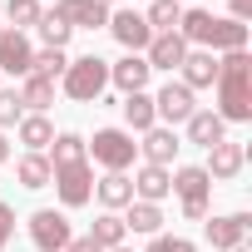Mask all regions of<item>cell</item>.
Segmentation results:
<instances>
[{
    "instance_id": "cell-33",
    "label": "cell",
    "mask_w": 252,
    "mask_h": 252,
    "mask_svg": "<svg viewBox=\"0 0 252 252\" xmlns=\"http://www.w3.org/2000/svg\"><path fill=\"white\" fill-rule=\"evenodd\" d=\"M144 252H198V247H193L188 237H163V232H158V237H154Z\"/></svg>"
},
{
    "instance_id": "cell-2",
    "label": "cell",
    "mask_w": 252,
    "mask_h": 252,
    "mask_svg": "<svg viewBox=\"0 0 252 252\" xmlns=\"http://www.w3.org/2000/svg\"><path fill=\"white\" fill-rule=\"evenodd\" d=\"M178 35L188 40V50H208V55H232V50H247V25L227 20V15H213V10H183L178 20Z\"/></svg>"
},
{
    "instance_id": "cell-20",
    "label": "cell",
    "mask_w": 252,
    "mask_h": 252,
    "mask_svg": "<svg viewBox=\"0 0 252 252\" xmlns=\"http://www.w3.org/2000/svg\"><path fill=\"white\" fill-rule=\"evenodd\" d=\"M94 198L104 203V213H119V208L134 203V183L124 173H104V178H94Z\"/></svg>"
},
{
    "instance_id": "cell-26",
    "label": "cell",
    "mask_w": 252,
    "mask_h": 252,
    "mask_svg": "<svg viewBox=\"0 0 252 252\" xmlns=\"http://www.w3.org/2000/svg\"><path fill=\"white\" fill-rule=\"evenodd\" d=\"M124 227H134V232H144V237H158V227H163V208L158 203H129V218H124Z\"/></svg>"
},
{
    "instance_id": "cell-15",
    "label": "cell",
    "mask_w": 252,
    "mask_h": 252,
    "mask_svg": "<svg viewBox=\"0 0 252 252\" xmlns=\"http://www.w3.org/2000/svg\"><path fill=\"white\" fill-rule=\"evenodd\" d=\"M149 74H154V69H149L144 55H124L119 64H109V84L124 89V94H144V89H149Z\"/></svg>"
},
{
    "instance_id": "cell-19",
    "label": "cell",
    "mask_w": 252,
    "mask_h": 252,
    "mask_svg": "<svg viewBox=\"0 0 252 252\" xmlns=\"http://www.w3.org/2000/svg\"><path fill=\"white\" fill-rule=\"evenodd\" d=\"M222 139H227V124L218 119V109H193V114H188V144L213 149V144H222Z\"/></svg>"
},
{
    "instance_id": "cell-9",
    "label": "cell",
    "mask_w": 252,
    "mask_h": 252,
    "mask_svg": "<svg viewBox=\"0 0 252 252\" xmlns=\"http://www.w3.org/2000/svg\"><path fill=\"white\" fill-rule=\"evenodd\" d=\"M203 232H208V242H213L218 252H237V247L247 242V232H252V213H227V218H213V222H203Z\"/></svg>"
},
{
    "instance_id": "cell-11",
    "label": "cell",
    "mask_w": 252,
    "mask_h": 252,
    "mask_svg": "<svg viewBox=\"0 0 252 252\" xmlns=\"http://www.w3.org/2000/svg\"><path fill=\"white\" fill-rule=\"evenodd\" d=\"M55 15L69 30H99V25H109V5H99V0H55Z\"/></svg>"
},
{
    "instance_id": "cell-13",
    "label": "cell",
    "mask_w": 252,
    "mask_h": 252,
    "mask_svg": "<svg viewBox=\"0 0 252 252\" xmlns=\"http://www.w3.org/2000/svg\"><path fill=\"white\" fill-rule=\"evenodd\" d=\"M242 163H247V149L222 139V144H213V149H208V163H203V173H208L213 183H227V178H237V173H242Z\"/></svg>"
},
{
    "instance_id": "cell-24",
    "label": "cell",
    "mask_w": 252,
    "mask_h": 252,
    "mask_svg": "<svg viewBox=\"0 0 252 252\" xmlns=\"http://www.w3.org/2000/svg\"><path fill=\"white\" fill-rule=\"evenodd\" d=\"M20 104H25L30 114H45V109L55 104V79H45V74H25V84H20Z\"/></svg>"
},
{
    "instance_id": "cell-23",
    "label": "cell",
    "mask_w": 252,
    "mask_h": 252,
    "mask_svg": "<svg viewBox=\"0 0 252 252\" xmlns=\"http://www.w3.org/2000/svg\"><path fill=\"white\" fill-rule=\"evenodd\" d=\"M124 232H129V227H124L119 213H99L94 227H89V242H94L99 252H109V247H124Z\"/></svg>"
},
{
    "instance_id": "cell-6",
    "label": "cell",
    "mask_w": 252,
    "mask_h": 252,
    "mask_svg": "<svg viewBox=\"0 0 252 252\" xmlns=\"http://www.w3.org/2000/svg\"><path fill=\"white\" fill-rule=\"evenodd\" d=\"M55 193L64 208H84L94 198V163H69V168H55Z\"/></svg>"
},
{
    "instance_id": "cell-22",
    "label": "cell",
    "mask_w": 252,
    "mask_h": 252,
    "mask_svg": "<svg viewBox=\"0 0 252 252\" xmlns=\"http://www.w3.org/2000/svg\"><path fill=\"white\" fill-rule=\"evenodd\" d=\"M15 134H20V144H25L30 154H45V149L55 144V124H50L45 114H25V119L15 124Z\"/></svg>"
},
{
    "instance_id": "cell-28",
    "label": "cell",
    "mask_w": 252,
    "mask_h": 252,
    "mask_svg": "<svg viewBox=\"0 0 252 252\" xmlns=\"http://www.w3.org/2000/svg\"><path fill=\"white\" fill-rule=\"evenodd\" d=\"M149 30L154 35H168V30H178V20H183V5L178 0H149Z\"/></svg>"
},
{
    "instance_id": "cell-4",
    "label": "cell",
    "mask_w": 252,
    "mask_h": 252,
    "mask_svg": "<svg viewBox=\"0 0 252 252\" xmlns=\"http://www.w3.org/2000/svg\"><path fill=\"white\" fill-rule=\"evenodd\" d=\"M84 154H89L104 173H124V168L134 163L139 144H134V134H129V129H99V134H94V144H84Z\"/></svg>"
},
{
    "instance_id": "cell-12",
    "label": "cell",
    "mask_w": 252,
    "mask_h": 252,
    "mask_svg": "<svg viewBox=\"0 0 252 252\" xmlns=\"http://www.w3.org/2000/svg\"><path fill=\"white\" fill-rule=\"evenodd\" d=\"M30 60H35V45L25 30H0V69L5 74H30Z\"/></svg>"
},
{
    "instance_id": "cell-17",
    "label": "cell",
    "mask_w": 252,
    "mask_h": 252,
    "mask_svg": "<svg viewBox=\"0 0 252 252\" xmlns=\"http://www.w3.org/2000/svg\"><path fill=\"white\" fill-rule=\"evenodd\" d=\"M178 149H183V144H178V134H173V129H163V124H154V129L144 134V144H139L144 163H158V168H168Z\"/></svg>"
},
{
    "instance_id": "cell-37",
    "label": "cell",
    "mask_w": 252,
    "mask_h": 252,
    "mask_svg": "<svg viewBox=\"0 0 252 252\" xmlns=\"http://www.w3.org/2000/svg\"><path fill=\"white\" fill-rule=\"evenodd\" d=\"M10 158V144H5V134H0V163H5Z\"/></svg>"
},
{
    "instance_id": "cell-7",
    "label": "cell",
    "mask_w": 252,
    "mask_h": 252,
    "mask_svg": "<svg viewBox=\"0 0 252 252\" xmlns=\"http://www.w3.org/2000/svg\"><path fill=\"white\" fill-rule=\"evenodd\" d=\"M69 218L64 213H55V208H40V213H30V242L40 247V252H64L69 247Z\"/></svg>"
},
{
    "instance_id": "cell-16",
    "label": "cell",
    "mask_w": 252,
    "mask_h": 252,
    "mask_svg": "<svg viewBox=\"0 0 252 252\" xmlns=\"http://www.w3.org/2000/svg\"><path fill=\"white\" fill-rule=\"evenodd\" d=\"M178 74H183L188 89H213V84H218V55H208V50H188L183 64H178Z\"/></svg>"
},
{
    "instance_id": "cell-10",
    "label": "cell",
    "mask_w": 252,
    "mask_h": 252,
    "mask_svg": "<svg viewBox=\"0 0 252 252\" xmlns=\"http://www.w3.org/2000/svg\"><path fill=\"white\" fill-rule=\"evenodd\" d=\"M109 30H114V40L129 50V55H144L149 40H154V30H149V20H144L139 10H119V15H109Z\"/></svg>"
},
{
    "instance_id": "cell-18",
    "label": "cell",
    "mask_w": 252,
    "mask_h": 252,
    "mask_svg": "<svg viewBox=\"0 0 252 252\" xmlns=\"http://www.w3.org/2000/svg\"><path fill=\"white\" fill-rule=\"evenodd\" d=\"M129 183H134V198H139V203H163V198L173 193L168 168H158V163H144V168H139Z\"/></svg>"
},
{
    "instance_id": "cell-1",
    "label": "cell",
    "mask_w": 252,
    "mask_h": 252,
    "mask_svg": "<svg viewBox=\"0 0 252 252\" xmlns=\"http://www.w3.org/2000/svg\"><path fill=\"white\" fill-rule=\"evenodd\" d=\"M218 119L222 124L252 119V60H247V50H232L218 60Z\"/></svg>"
},
{
    "instance_id": "cell-29",
    "label": "cell",
    "mask_w": 252,
    "mask_h": 252,
    "mask_svg": "<svg viewBox=\"0 0 252 252\" xmlns=\"http://www.w3.org/2000/svg\"><path fill=\"white\" fill-rule=\"evenodd\" d=\"M35 30H40L45 50H64V45H69V35H74V30H69V25H64V20H60L55 10H45V15L35 20Z\"/></svg>"
},
{
    "instance_id": "cell-21",
    "label": "cell",
    "mask_w": 252,
    "mask_h": 252,
    "mask_svg": "<svg viewBox=\"0 0 252 252\" xmlns=\"http://www.w3.org/2000/svg\"><path fill=\"white\" fill-rule=\"evenodd\" d=\"M124 124H129V129L134 134H149L154 129V124H158V114H154V94L144 89V94H124Z\"/></svg>"
},
{
    "instance_id": "cell-25",
    "label": "cell",
    "mask_w": 252,
    "mask_h": 252,
    "mask_svg": "<svg viewBox=\"0 0 252 252\" xmlns=\"http://www.w3.org/2000/svg\"><path fill=\"white\" fill-rule=\"evenodd\" d=\"M50 168H69V163H89V154H84V139L79 134H55V144H50Z\"/></svg>"
},
{
    "instance_id": "cell-14",
    "label": "cell",
    "mask_w": 252,
    "mask_h": 252,
    "mask_svg": "<svg viewBox=\"0 0 252 252\" xmlns=\"http://www.w3.org/2000/svg\"><path fill=\"white\" fill-rule=\"evenodd\" d=\"M183 55H188V40H183L178 30H168V35H154V40H149V50H144L149 69H168V74L183 64Z\"/></svg>"
},
{
    "instance_id": "cell-32",
    "label": "cell",
    "mask_w": 252,
    "mask_h": 252,
    "mask_svg": "<svg viewBox=\"0 0 252 252\" xmlns=\"http://www.w3.org/2000/svg\"><path fill=\"white\" fill-rule=\"evenodd\" d=\"M25 119V104H20V89H0V129H15Z\"/></svg>"
},
{
    "instance_id": "cell-30",
    "label": "cell",
    "mask_w": 252,
    "mask_h": 252,
    "mask_svg": "<svg viewBox=\"0 0 252 252\" xmlns=\"http://www.w3.org/2000/svg\"><path fill=\"white\" fill-rule=\"evenodd\" d=\"M64 69H69L64 50H35V60H30V74H45V79H60Z\"/></svg>"
},
{
    "instance_id": "cell-5",
    "label": "cell",
    "mask_w": 252,
    "mask_h": 252,
    "mask_svg": "<svg viewBox=\"0 0 252 252\" xmlns=\"http://www.w3.org/2000/svg\"><path fill=\"white\" fill-rule=\"evenodd\" d=\"M168 183H173V193L183 198V218L203 222V218H208V188H213V178L203 173V163H188V168L168 173Z\"/></svg>"
},
{
    "instance_id": "cell-35",
    "label": "cell",
    "mask_w": 252,
    "mask_h": 252,
    "mask_svg": "<svg viewBox=\"0 0 252 252\" xmlns=\"http://www.w3.org/2000/svg\"><path fill=\"white\" fill-rule=\"evenodd\" d=\"M227 10H232L227 20H237V25H247V20H252V0H227Z\"/></svg>"
},
{
    "instance_id": "cell-36",
    "label": "cell",
    "mask_w": 252,
    "mask_h": 252,
    "mask_svg": "<svg viewBox=\"0 0 252 252\" xmlns=\"http://www.w3.org/2000/svg\"><path fill=\"white\" fill-rule=\"evenodd\" d=\"M64 252H99V247H94L89 237H69V247H64Z\"/></svg>"
},
{
    "instance_id": "cell-39",
    "label": "cell",
    "mask_w": 252,
    "mask_h": 252,
    "mask_svg": "<svg viewBox=\"0 0 252 252\" xmlns=\"http://www.w3.org/2000/svg\"><path fill=\"white\" fill-rule=\"evenodd\" d=\"M99 5H114V0H99Z\"/></svg>"
},
{
    "instance_id": "cell-34",
    "label": "cell",
    "mask_w": 252,
    "mask_h": 252,
    "mask_svg": "<svg viewBox=\"0 0 252 252\" xmlns=\"http://www.w3.org/2000/svg\"><path fill=\"white\" fill-rule=\"evenodd\" d=\"M10 232H15V208H10V203H0V252H5Z\"/></svg>"
},
{
    "instance_id": "cell-38",
    "label": "cell",
    "mask_w": 252,
    "mask_h": 252,
    "mask_svg": "<svg viewBox=\"0 0 252 252\" xmlns=\"http://www.w3.org/2000/svg\"><path fill=\"white\" fill-rule=\"evenodd\" d=\"M109 252H134V247H109Z\"/></svg>"
},
{
    "instance_id": "cell-8",
    "label": "cell",
    "mask_w": 252,
    "mask_h": 252,
    "mask_svg": "<svg viewBox=\"0 0 252 252\" xmlns=\"http://www.w3.org/2000/svg\"><path fill=\"white\" fill-rule=\"evenodd\" d=\"M193 109H198V104H193V89H188L183 79H168V84L154 94V114H158L163 129H173V124H188Z\"/></svg>"
},
{
    "instance_id": "cell-27",
    "label": "cell",
    "mask_w": 252,
    "mask_h": 252,
    "mask_svg": "<svg viewBox=\"0 0 252 252\" xmlns=\"http://www.w3.org/2000/svg\"><path fill=\"white\" fill-rule=\"evenodd\" d=\"M15 178H20L25 188H50L55 168H50V158H45V154H25V158L15 163Z\"/></svg>"
},
{
    "instance_id": "cell-31",
    "label": "cell",
    "mask_w": 252,
    "mask_h": 252,
    "mask_svg": "<svg viewBox=\"0 0 252 252\" xmlns=\"http://www.w3.org/2000/svg\"><path fill=\"white\" fill-rule=\"evenodd\" d=\"M5 15H10V30H30L45 10H40V0H5Z\"/></svg>"
},
{
    "instance_id": "cell-3",
    "label": "cell",
    "mask_w": 252,
    "mask_h": 252,
    "mask_svg": "<svg viewBox=\"0 0 252 252\" xmlns=\"http://www.w3.org/2000/svg\"><path fill=\"white\" fill-rule=\"evenodd\" d=\"M60 84H64V94H69L74 104H99L104 89H109V60L79 55V60H69V69L60 74Z\"/></svg>"
}]
</instances>
